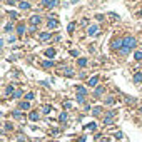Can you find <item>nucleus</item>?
<instances>
[{"label": "nucleus", "instance_id": "nucleus-25", "mask_svg": "<svg viewBox=\"0 0 142 142\" xmlns=\"http://www.w3.org/2000/svg\"><path fill=\"white\" fill-rule=\"evenodd\" d=\"M5 32H12V24H7L5 25Z\"/></svg>", "mask_w": 142, "mask_h": 142}, {"label": "nucleus", "instance_id": "nucleus-14", "mask_svg": "<svg viewBox=\"0 0 142 142\" xmlns=\"http://www.w3.org/2000/svg\"><path fill=\"white\" fill-rule=\"evenodd\" d=\"M29 107H30L29 102H20V104H19V109H22V110H27Z\"/></svg>", "mask_w": 142, "mask_h": 142}, {"label": "nucleus", "instance_id": "nucleus-15", "mask_svg": "<svg viewBox=\"0 0 142 142\" xmlns=\"http://www.w3.org/2000/svg\"><path fill=\"white\" fill-rule=\"evenodd\" d=\"M29 119H30V120H38V112H30Z\"/></svg>", "mask_w": 142, "mask_h": 142}, {"label": "nucleus", "instance_id": "nucleus-8", "mask_svg": "<svg viewBox=\"0 0 142 142\" xmlns=\"http://www.w3.org/2000/svg\"><path fill=\"white\" fill-rule=\"evenodd\" d=\"M45 55L50 57V59H54V57H55V50H54V49H47V50H45Z\"/></svg>", "mask_w": 142, "mask_h": 142}, {"label": "nucleus", "instance_id": "nucleus-30", "mask_svg": "<svg viewBox=\"0 0 142 142\" xmlns=\"http://www.w3.org/2000/svg\"><path fill=\"white\" fill-rule=\"evenodd\" d=\"M77 100H79V102H84V95H79V94H77Z\"/></svg>", "mask_w": 142, "mask_h": 142}, {"label": "nucleus", "instance_id": "nucleus-27", "mask_svg": "<svg viewBox=\"0 0 142 142\" xmlns=\"http://www.w3.org/2000/svg\"><path fill=\"white\" fill-rule=\"evenodd\" d=\"M5 92H7V94H12V92H13V87H12V85H8V87H7V90H5Z\"/></svg>", "mask_w": 142, "mask_h": 142}, {"label": "nucleus", "instance_id": "nucleus-17", "mask_svg": "<svg viewBox=\"0 0 142 142\" xmlns=\"http://www.w3.org/2000/svg\"><path fill=\"white\" fill-rule=\"evenodd\" d=\"M42 65H43V67H45V69H50V67H52V65H54V62H52V60H45V62H43V64H42Z\"/></svg>", "mask_w": 142, "mask_h": 142}, {"label": "nucleus", "instance_id": "nucleus-7", "mask_svg": "<svg viewBox=\"0 0 142 142\" xmlns=\"http://www.w3.org/2000/svg\"><path fill=\"white\" fill-rule=\"evenodd\" d=\"M97 32H99V27H97V25L89 27V35H94V34H97Z\"/></svg>", "mask_w": 142, "mask_h": 142}, {"label": "nucleus", "instance_id": "nucleus-4", "mask_svg": "<svg viewBox=\"0 0 142 142\" xmlns=\"http://www.w3.org/2000/svg\"><path fill=\"white\" fill-rule=\"evenodd\" d=\"M114 115H115V112H109V114L105 115V120H104V122H105V125H107V124H112V119H114Z\"/></svg>", "mask_w": 142, "mask_h": 142}, {"label": "nucleus", "instance_id": "nucleus-11", "mask_svg": "<svg viewBox=\"0 0 142 142\" xmlns=\"http://www.w3.org/2000/svg\"><path fill=\"white\" fill-rule=\"evenodd\" d=\"M50 34H49V32H43V34H40V40H42V42H45V40H49V38H50Z\"/></svg>", "mask_w": 142, "mask_h": 142}, {"label": "nucleus", "instance_id": "nucleus-6", "mask_svg": "<svg viewBox=\"0 0 142 142\" xmlns=\"http://www.w3.org/2000/svg\"><path fill=\"white\" fill-rule=\"evenodd\" d=\"M19 7H20L22 10H29V8H30V3H29V2H20Z\"/></svg>", "mask_w": 142, "mask_h": 142}, {"label": "nucleus", "instance_id": "nucleus-32", "mask_svg": "<svg viewBox=\"0 0 142 142\" xmlns=\"http://www.w3.org/2000/svg\"><path fill=\"white\" fill-rule=\"evenodd\" d=\"M100 142H109V139H102V141H100Z\"/></svg>", "mask_w": 142, "mask_h": 142}, {"label": "nucleus", "instance_id": "nucleus-1", "mask_svg": "<svg viewBox=\"0 0 142 142\" xmlns=\"http://www.w3.org/2000/svg\"><path fill=\"white\" fill-rule=\"evenodd\" d=\"M136 43H137V42H136V38H134V37H125V38L122 40V49H120V54H122V55H127V54H129V52L136 47Z\"/></svg>", "mask_w": 142, "mask_h": 142}, {"label": "nucleus", "instance_id": "nucleus-20", "mask_svg": "<svg viewBox=\"0 0 142 142\" xmlns=\"http://www.w3.org/2000/svg\"><path fill=\"white\" fill-rule=\"evenodd\" d=\"M59 120H60V122H65V120H67V112H62L60 117H59Z\"/></svg>", "mask_w": 142, "mask_h": 142}, {"label": "nucleus", "instance_id": "nucleus-12", "mask_svg": "<svg viewBox=\"0 0 142 142\" xmlns=\"http://www.w3.org/2000/svg\"><path fill=\"white\" fill-rule=\"evenodd\" d=\"M97 82H99V77L95 75V77H92V79L89 80V85H92V87H94V85H97Z\"/></svg>", "mask_w": 142, "mask_h": 142}, {"label": "nucleus", "instance_id": "nucleus-2", "mask_svg": "<svg viewBox=\"0 0 142 142\" xmlns=\"http://www.w3.org/2000/svg\"><path fill=\"white\" fill-rule=\"evenodd\" d=\"M42 3H43V7H47V8H52V7H55L59 2H57V0H42Z\"/></svg>", "mask_w": 142, "mask_h": 142}, {"label": "nucleus", "instance_id": "nucleus-5", "mask_svg": "<svg viewBox=\"0 0 142 142\" xmlns=\"http://www.w3.org/2000/svg\"><path fill=\"white\" fill-rule=\"evenodd\" d=\"M134 82H136V84H141L142 82V72H137V74L134 75Z\"/></svg>", "mask_w": 142, "mask_h": 142}, {"label": "nucleus", "instance_id": "nucleus-31", "mask_svg": "<svg viewBox=\"0 0 142 142\" xmlns=\"http://www.w3.org/2000/svg\"><path fill=\"white\" fill-rule=\"evenodd\" d=\"M17 0H7V3H15Z\"/></svg>", "mask_w": 142, "mask_h": 142}, {"label": "nucleus", "instance_id": "nucleus-21", "mask_svg": "<svg viewBox=\"0 0 142 142\" xmlns=\"http://www.w3.org/2000/svg\"><path fill=\"white\" fill-rule=\"evenodd\" d=\"M22 94H24L22 90H15V92H13V97H15V99H19V97H22Z\"/></svg>", "mask_w": 142, "mask_h": 142}, {"label": "nucleus", "instance_id": "nucleus-23", "mask_svg": "<svg viewBox=\"0 0 142 142\" xmlns=\"http://www.w3.org/2000/svg\"><path fill=\"white\" fill-rule=\"evenodd\" d=\"M136 60H142V52H136Z\"/></svg>", "mask_w": 142, "mask_h": 142}, {"label": "nucleus", "instance_id": "nucleus-24", "mask_svg": "<svg viewBox=\"0 0 142 142\" xmlns=\"http://www.w3.org/2000/svg\"><path fill=\"white\" fill-rule=\"evenodd\" d=\"M25 99H27V102H29V100H32V99H34V94H32V92H29V94L25 95Z\"/></svg>", "mask_w": 142, "mask_h": 142}, {"label": "nucleus", "instance_id": "nucleus-18", "mask_svg": "<svg viewBox=\"0 0 142 142\" xmlns=\"http://www.w3.org/2000/svg\"><path fill=\"white\" fill-rule=\"evenodd\" d=\"M77 64H79V67H85V65H87V60H85V59H79Z\"/></svg>", "mask_w": 142, "mask_h": 142}, {"label": "nucleus", "instance_id": "nucleus-26", "mask_svg": "<svg viewBox=\"0 0 142 142\" xmlns=\"http://www.w3.org/2000/svg\"><path fill=\"white\" fill-rule=\"evenodd\" d=\"M13 117H15V119H20L22 115H20V112H19V110H13Z\"/></svg>", "mask_w": 142, "mask_h": 142}, {"label": "nucleus", "instance_id": "nucleus-10", "mask_svg": "<svg viewBox=\"0 0 142 142\" xmlns=\"http://www.w3.org/2000/svg\"><path fill=\"white\" fill-rule=\"evenodd\" d=\"M119 47L122 49V40H114L112 42V49H119Z\"/></svg>", "mask_w": 142, "mask_h": 142}, {"label": "nucleus", "instance_id": "nucleus-3", "mask_svg": "<svg viewBox=\"0 0 142 142\" xmlns=\"http://www.w3.org/2000/svg\"><path fill=\"white\" fill-rule=\"evenodd\" d=\"M30 24H32V30H35V25H38V24H40V17H38V15L30 17Z\"/></svg>", "mask_w": 142, "mask_h": 142}, {"label": "nucleus", "instance_id": "nucleus-16", "mask_svg": "<svg viewBox=\"0 0 142 142\" xmlns=\"http://www.w3.org/2000/svg\"><path fill=\"white\" fill-rule=\"evenodd\" d=\"M17 32H19V34H20V35H22V34H24V32H25V25H24V24H20V25H19V27H17Z\"/></svg>", "mask_w": 142, "mask_h": 142}, {"label": "nucleus", "instance_id": "nucleus-29", "mask_svg": "<svg viewBox=\"0 0 142 142\" xmlns=\"http://www.w3.org/2000/svg\"><path fill=\"white\" fill-rule=\"evenodd\" d=\"M100 114V107H97V109H94V115H99Z\"/></svg>", "mask_w": 142, "mask_h": 142}, {"label": "nucleus", "instance_id": "nucleus-28", "mask_svg": "<svg viewBox=\"0 0 142 142\" xmlns=\"http://www.w3.org/2000/svg\"><path fill=\"white\" fill-rule=\"evenodd\" d=\"M50 112V105H45L43 107V114H49Z\"/></svg>", "mask_w": 142, "mask_h": 142}, {"label": "nucleus", "instance_id": "nucleus-22", "mask_svg": "<svg viewBox=\"0 0 142 142\" xmlns=\"http://www.w3.org/2000/svg\"><path fill=\"white\" fill-rule=\"evenodd\" d=\"M74 29H75V24H74V22H72V24H69L67 30H69V32H74Z\"/></svg>", "mask_w": 142, "mask_h": 142}, {"label": "nucleus", "instance_id": "nucleus-19", "mask_svg": "<svg viewBox=\"0 0 142 142\" xmlns=\"http://www.w3.org/2000/svg\"><path fill=\"white\" fill-rule=\"evenodd\" d=\"M102 92H104V87H97V89H95V97L102 95Z\"/></svg>", "mask_w": 142, "mask_h": 142}, {"label": "nucleus", "instance_id": "nucleus-13", "mask_svg": "<svg viewBox=\"0 0 142 142\" xmlns=\"http://www.w3.org/2000/svg\"><path fill=\"white\" fill-rule=\"evenodd\" d=\"M77 92H79V95H84V97H85V94H87V90H85V87H80V85L77 87Z\"/></svg>", "mask_w": 142, "mask_h": 142}, {"label": "nucleus", "instance_id": "nucleus-9", "mask_svg": "<svg viewBox=\"0 0 142 142\" xmlns=\"http://www.w3.org/2000/svg\"><path fill=\"white\" fill-rule=\"evenodd\" d=\"M57 27H59L57 20H49V29H57Z\"/></svg>", "mask_w": 142, "mask_h": 142}]
</instances>
